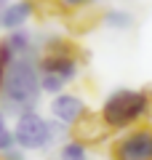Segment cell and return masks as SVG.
Segmentation results:
<instances>
[{"label": "cell", "instance_id": "ba28073f", "mask_svg": "<svg viewBox=\"0 0 152 160\" xmlns=\"http://www.w3.org/2000/svg\"><path fill=\"white\" fill-rule=\"evenodd\" d=\"M29 13H32V3H13V6H8L6 11L0 13V24L6 29H13V32H16V29L29 19Z\"/></svg>", "mask_w": 152, "mask_h": 160}, {"label": "cell", "instance_id": "9c48e42d", "mask_svg": "<svg viewBox=\"0 0 152 160\" xmlns=\"http://www.w3.org/2000/svg\"><path fill=\"white\" fill-rule=\"evenodd\" d=\"M56 160H88V149H85V144L75 142V139H67V142L59 147Z\"/></svg>", "mask_w": 152, "mask_h": 160}, {"label": "cell", "instance_id": "4fadbf2b", "mask_svg": "<svg viewBox=\"0 0 152 160\" xmlns=\"http://www.w3.org/2000/svg\"><path fill=\"white\" fill-rule=\"evenodd\" d=\"M64 6H83V3H91V0H62Z\"/></svg>", "mask_w": 152, "mask_h": 160}, {"label": "cell", "instance_id": "8992f818", "mask_svg": "<svg viewBox=\"0 0 152 160\" xmlns=\"http://www.w3.org/2000/svg\"><path fill=\"white\" fill-rule=\"evenodd\" d=\"M51 115H53V120L59 126L75 128L85 118V102L80 96H75V93H59L51 102Z\"/></svg>", "mask_w": 152, "mask_h": 160}, {"label": "cell", "instance_id": "5b68a950", "mask_svg": "<svg viewBox=\"0 0 152 160\" xmlns=\"http://www.w3.org/2000/svg\"><path fill=\"white\" fill-rule=\"evenodd\" d=\"M112 160H152V128H131L112 144Z\"/></svg>", "mask_w": 152, "mask_h": 160}, {"label": "cell", "instance_id": "30bf717a", "mask_svg": "<svg viewBox=\"0 0 152 160\" xmlns=\"http://www.w3.org/2000/svg\"><path fill=\"white\" fill-rule=\"evenodd\" d=\"M16 147V139H13V128L8 126L6 112H0V155L8 152V149Z\"/></svg>", "mask_w": 152, "mask_h": 160}, {"label": "cell", "instance_id": "52a82bcc", "mask_svg": "<svg viewBox=\"0 0 152 160\" xmlns=\"http://www.w3.org/2000/svg\"><path fill=\"white\" fill-rule=\"evenodd\" d=\"M107 136H109V128H107V123L101 120V115H88L85 112V118L72 128V139L80 142V144H85V147L104 142Z\"/></svg>", "mask_w": 152, "mask_h": 160}, {"label": "cell", "instance_id": "8fae6325", "mask_svg": "<svg viewBox=\"0 0 152 160\" xmlns=\"http://www.w3.org/2000/svg\"><path fill=\"white\" fill-rule=\"evenodd\" d=\"M104 22H107L112 29H128L131 24H134V16L125 13V11H109L107 16H104Z\"/></svg>", "mask_w": 152, "mask_h": 160}, {"label": "cell", "instance_id": "3957f363", "mask_svg": "<svg viewBox=\"0 0 152 160\" xmlns=\"http://www.w3.org/2000/svg\"><path fill=\"white\" fill-rule=\"evenodd\" d=\"M80 72V64L75 59L72 48L67 46H53L45 59L40 62V86L45 93H64V86L72 83Z\"/></svg>", "mask_w": 152, "mask_h": 160}, {"label": "cell", "instance_id": "7c38bea8", "mask_svg": "<svg viewBox=\"0 0 152 160\" xmlns=\"http://www.w3.org/2000/svg\"><path fill=\"white\" fill-rule=\"evenodd\" d=\"M0 160H24V149L13 147V149H8V152L0 155Z\"/></svg>", "mask_w": 152, "mask_h": 160}, {"label": "cell", "instance_id": "5bb4252c", "mask_svg": "<svg viewBox=\"0 0 152 160\" xmlns=\"http://www.w3.org/2000/svg\"><path fill=\"white\" fill-rule=\"evenodd\" d=\"M3 75H6V64H3V59H0V83H3Z\"/></svg>", "mask_w": 152, "mask_h": 160}, {"label": "cell", "instance_id": "9a60e30c", "mask_svg": "<svg viewBox=\"0 0 152 160\" xmlns=\"http://www.w3.org/2000/svg\"><path fill=\"white\" fill-rule=\"evenodd\" d=\"M0 3H6V0H0Z\"/></svg>", "mask_w": 152, "mask_h": 160}, {"label": "cell", "instance_id": "277c9868", "mask_svg": "<svg viewBox=\"0 0 152 160\" xmlns=\"http://www.w3.org/2000/svg\"><path fill=\"white\" fill-rule=\"evenodd\" d=\"M59 133V123L53 120H45L43 115L24 112L16 118V126H13V139H16L19 149H45Z\"/></svg>", "mask_w": 152, "mask_h": 160}, {"label": "cell", "instance_id": "6da1fadb", "mask_svg": "<svg viewBox=\"0 0 152 160\" xmlns=\"http://www.w3.org/2000/svg\"><path fill=\"white\" fill-rule=\"evenodd\" d=\"M40 93H43V86H40V64H35L32 56H22L13 59L6 67V75H3V83H0V96H3V104H6L8 112H32L40 102Z\"/></svg>", "mask_w": 152, "mask_h": 160}, {"label": "cell", "instance_id": "7a4b0ae2", "mask_svg": "<svg viewBox=\"0 0 152 160\" xmlns=\"http://www.w3.org/2000/svg\"><path fill=\"white\" fill-rule=\"evenodd\" d=\"M152 109V96L147 91L134 88H118L112 91L101 104V120L107 123L109 131H131V128L147 118Z\"/></svg>", "mask_w": 152, "mask_h": 160}]
</instances>
